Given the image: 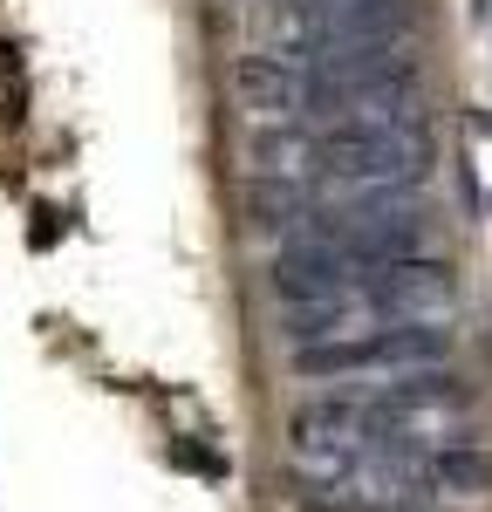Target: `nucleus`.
I'll list each match as a JSON object with an SVG mask.
<instances>
[{
	"label": "nucleus",
	"mask_w": 492,
	"mask_h": 512,
	"mask_svg": "<svg viewBox=\"0 0 492 512\" xmlns=\"http://www.w3.org/2000/svg\"><path fill=\"white\" fill-rule=\"evenodd\" d=\"M417 0H281L267 14L274 55H335L376 41H417Z\"/></svg>",
	"instance_id": "obj_1"
},
{
	"label": "nucleus",
	"mask_w": 492,
	"mask_h": 512,
	"mask_svg": "<svg viewBox=\"0 0 492 512\" xmlns=\"http://www.w3.org/2000/svg\"><path fill=\"white\" fill-rule=\"evenodd\" d=\"M451 355L445 321H383V328H356L335 342H308L287 349V369L301 383H356V376H404V369H438Z\"/></svg>",
	"instance_id": "obj_2"
}]
</instances>
